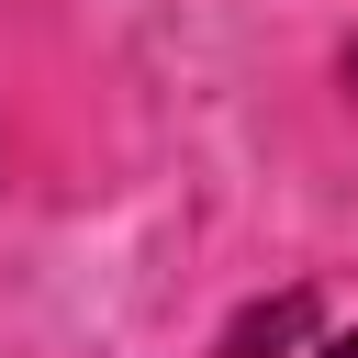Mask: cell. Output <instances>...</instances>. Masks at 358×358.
<instances>
[{"label":"cell","mask_w":358,"mask_h":358,"mask_svg":"<svg viewBox=\"0 0 358 358\" xmlns=\"http://www.w3.org/2000/svg\"><path fill=\"white\" fill-rule=\"evenodd\" d=\"M313 358H358V324H347V336H324V347H313Z\"/></svg>","instance_id":"cell-1"}]
</instances>
